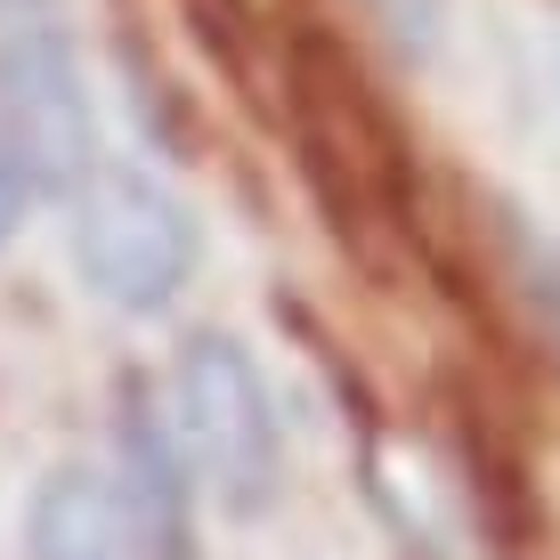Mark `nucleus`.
<instances>
[{
  "label": "nucleus",
  "instance_id": "3",
  "mask_svg": "<svg viewBox=\"0 0 560 560\" xmlns=\"http://www.w3.org/2000/svg\"><path fill=\"white\" fill-rule=\"evenodd\" d=\"M171 407H179L196 488L228 520H260L284 488V431H277V398H268V374L253 365V350L220 325L187 334L179 365H171Z\"/></svg>",
  "mask_w": 560,
  "mask_h": 560
},
{
  "label": "nucleus",
  "instance_id": "6",
  "mask_svg": "<svg viewBox=\"0 0 560 560\" xmlns=\"http://www.w3.org/2000/svg\"><path fill=\"white\" fill-rule=\"evenodd\" d=\"M25 552L33 560H139L147 545L130 528V504L114 488V471L57 463L25 512Z\"/></svg>",
  "mask_w": 560,
  "mask_h": 560
},
{
  "label": "nucleus",
  "instance_id": "2",
  "mask_svg": "<svg viewBox=\"0 0 560 560\" xmlns=\"http://www.w3.org/2000/svg\"><path fill=\"white\" fill-rule=\"evenodd\" d=\"M0 147L33 171V187L73 203L90 187L98 154V98L73 25L49 0H0Z\"/></svg>",
  "mask_w": 560,
  "mask_h": 560
},
{
  "label": "nucleus",
  "instance_id": "1",
  "mask_svg": "<svg viewBox=\"0 0 560 560\" xmlns=\"http://www.w3.org/2000/svg\"><path fill=\"white\" fill-rule=\"evenodd\" d=\"M284 98H293V147L301 171L317 187L325 220L350 244H365V228L407 220L415 203V154L398 139L390 106L374 98L365 66L334 33H293V57H284Z\"/></svg>",
  "mask_w": 560,
  "mask_h": 560
},
{
  "label": "nucleus",
  "instance_id": "5",
  "mask_svg": "<svg viewBox=\"0 0 560 560\" xmlns=\"http://www.w3.org/2000/svg\"><path fill=\"white\" fill-rule=\"evenodd\" d=\"M114 488L130 504V528H139L147 560H196V520H187V495H196V463H187L179 439V407L171 390H154L147 374H122V422H114Z\"/></svg>",
  "mask_w": 560,
  "mask_h": 560
},
{
  "label": "nucleus",
  "instance_id": "8",
  "mask_svg": "<svg viewBox=\"0 0 560 560\" xmlns=\"http://www.w3.org/2000/svg\"><path fill=\"white\" fill-rule=\"evenodd\" d=\"M42 203V187H33V171L16 163L9 147H0V244H16L25 236V211Z\"/></svg>",
  "mask_w": 560,
  "mask_h": 560
},
{
  "label": "nucleus",
  "instance_id": "4",
  "mask_svg": "<svg viewBox=\"0 0 560 560\" xmlns=\"http://www.w3.org/2000/svg\"><path fill=\"white\" fill-rule=\"evenodd\" d=\"M66 244H73V277L122 317H163L203 260L196 211L139 163L90 171V187L66 203Z\"/></svg>",
  "mask_w": 560,
  "mask_h": 560
},
{
  "label": "nucleus",
  "instance_id": "7",
  "mask_svg": "<svg viewBox=\"0 0 560 560\" xmlns=\"http://www.w3.org/2000/svg\"><path fill=\"white\" fill-rule=\"evenodd\" d=\"M365 9H374V25L390 33L398 49H415V57L439 42V0H365Z\"/></svg>",
  "mask_w": 560,
  "mask_h": 560
}]
</instances>
